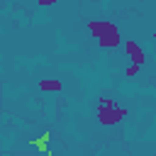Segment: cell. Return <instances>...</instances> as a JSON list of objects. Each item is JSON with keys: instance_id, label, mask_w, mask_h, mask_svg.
<instances>
[{"instance_id": "cell-1", "label": "cell", "mask_w": 156, "mask_h": 156, "mask_svg": "<svg viewBox=\"0 0 156 156\" xmlns=\"http://www.w3.org/2000/svg\"><path fill=\"white\" fill-rule=\"evenodd\" d=\"M88 32L98 39V46L100 49H117L122 37H119V29L107 22V20H90L88 22Z\"/></svg>"}, {"instance_id": "cell-2", "label": "cell", "mask_w": 156, "mask_h": 156, "mask_svg": "<svg viewBox=\"0 0 156 156\" xmlns=\"http://www.w3.org/2000/svg\"><path fill=\"white\" fill-rule=\"evenodd\" d=\"M127 117V107H119L112 98H100L98 100V122L102 127H112Z\"/></svg>"}, {"instance_id": "cell-3", "label": "cell", "mask_w": 156, "mask_h": 156, "mask_svg": "<svg viewBox=\"0 0 156 156\" xmlns=\"http://www.w3.org/2000/svg\"><path fill=\"white\" fill-rule=\"evenodd\" d=\"M124 51H127V56H129L132 63H136V66H144V63H146V54H144V49H141L134 39L124 41Z\"/></svg>"}, {"instance_id": "cell-4", "label": "cell", "mask_w": 156, "mask_h": 156, "mask_svg": "<svg viewBox=\"0 0 156 156\" xmlns=\"http://www.w3.org/2000/svg\"><path fill=\"white\" fill-rule=\"evenodd\" d=\"M61 88H63V83L58 78H41L39 80V90H44V93H61Z\"/></svg>"}, {"instance_id": "cell-5", "label": "cell", "mask_w": 156, "mask_h": 156, "mask_svg": "<svg viewBox=\"0 0 156 156\" xmlns=\"http://www.w3.org/2000/svg\"><path fill=\"white\" fill-rule=\"evenodd\" d=\"M46 141H51V132H44V134H41V139H34V141H32V146H39L41 151H46V154H51V151L46 149Z\"/></svg>"}, {"instance_id": "cell-6", "label": "cell", "mask_w": 156, "mask_h": 156, "mask_svg": "<svg viewBox=\"0 0 156 156\" xmlns=\"http://www.w3.org/2000/svg\"><path fill=\"white\" fill-rule=\"evenodd\" d=\"M139 71H141V66L129 63V66H127V71H124V76H127V78H134V76H139Z\"/></svg>"}, {"instance_id": "cell-7", "label": "cell", "mask_w": 156, "mask_h": 156, "mask_svg": "<svg viewBox=\"0 0 156 156\" xmlns=\"http://www.w3.org/2000/svg\"><path fill=\"white\" fill-rule=\"evenodd\" d=\"M54 2H56V0H39V5H41V7H51Z\"/></svg>"}, {"instance_id": "cell-8", "label": "cell", "mask_w": 156, "mask_h": 156, "mask_svg": "<svg viewBox=\"0 0 156 156\" xmlns=\"http://www.w3.org/2000/svg\"><path fill=\"white\" fill-rule=\"evenodd\" d=\"M154 39H156V29H154Z\"/></svg>"}]
</instances>
